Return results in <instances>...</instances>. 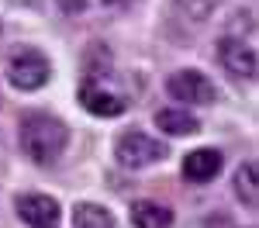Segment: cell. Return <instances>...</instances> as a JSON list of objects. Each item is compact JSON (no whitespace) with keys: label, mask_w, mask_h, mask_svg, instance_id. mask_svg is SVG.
<instances>
[{"label":"cell","mask_w":259,"mask_h":228,"mask_svg":"<svg viewBox=\"0 0 259 228\" xmlns=\"http://www.w3.org/2000/svg\"><path fill=\"white\" fill-rule=\"evenodd\" d=\"M49 76H52V66L38 49H21L7 62V83L14 90H38L49 83Z\"/></svg>","instance_id":"3957f363"},{"label":"cell","mask_w":259,"mask_h":228,"mask_svg":"<svg viewBox=\"0 0 259 228\" xmlns=\"http://www.w3.org/2000/svg\"><path fill=\"white\" fill-rule=\"evenodd\" d=\"M156 128L166 135H194V131H200V121L183 107H162V111H156Z\"/></svg>","instance_id":"9c48e42d"},{"label":"cell","mask_w":259,"mask_h":228,"mask_svg":"<svg viewBox=\"0 0 259 228\" xmlns=\"http://www.w3.org/2000/svg\"><path fill=\"white\" fill-rule=\"evenodd\" d=\"M18 142H21V152L38 166H52L66 152L69 145V128L66 121H59L56 114H24L21 118V128H18Z\"/></svg>","instance_id":"6da1fadb"},{"label":"cell","mask_w":259,"mask_h":228,"mask_svg":"<svg viewBox=\"0 0 259 228\" xmlns=\"http://www.w3.org/2000/svg\"><path fill=\"white\" fill-rule=\"evenodd\" d=\"M80 104L90 111V114H97V118H118V114H124L128 111V101L121 97V94H111L104 83H97V80H87L80 83Z\"/></svg>","instance_id":"52a82bcc"},{"label":"cell","mask_w":259,"mask_h":228,"mask_svg":"<svg viewBox=\"0 0 259 228\" xmlns=\"http://www.w3.org/2000/svg\"><path fill=\"white\" fill-rule=\"evenodd\" d=\"M173 7H177V14L183 21H190V24H204V21L214 14L218 0H173Z\"/></svg>","instance_id":"4fadbf2b"},{"label":"cell","mask_w":259,"mask_h":228,"mask_svg":"<svg viewBox=\"0 0 259 228\" xmlns=\"http://www.w3.org/2000/svg\"><path fill=\"white\" fill-rule=\"evenodd\" d=\"M11 4H18V7H38L41 0H11Z\"/></svg>","instance_id":"2e32d148"},{"label":"cell","mask_w":259,"mask_h":228,"mask_svg":"<svg viewBox=\"0 0 259 228\" xmlns=\"http://www.w3.org/2000/svg\"><path fill=\"white\" fill-rule=\"evenodd\" d=\"M166 94L183 104H214L218 101L214 83L207 80L200 69H180V73H173L166 80Z\"/></svg>","instance_id":"277c9868"},{"label":"cell","mask_w":259,"mask_h":228,"mask_svg":"<svg viewBox=\"0 0 259 228\" xmlns=\"http://www.w3.org/2000/svg\"><path fill=\"white\" fill-rule=\"evenodd\" d=\"M173 211L159 201H135L132 204V225L135 228H169Z\"/></svg>","instance_id":"30bf717a"},{"label":"cell","mask_w":259,"mask_h":228,"mask_svg":"<svg viewBox=\"0 0 259 228\" xmlns=\"http://www.w3.org/2000/svg\"><path fill=\"white\" fill-rule=\"evenodd\" d=\"M104 7H124V4H132V0H100Z\"/></svg>","instance_id":"9a60e30c"},{"label":"cell","mask_w":259,"mask_h":228,"mask_svg":"<svg viewBox=\"0 0 259 228\" xmlns=\"http://www.w3.org/2000/svg\"><path fill=\"white\" fill-rule=\"evenodd\" d=\"M73 228H114V214L104 204L83 201V204L73 207Z\"/></svg>","instance_id":"8fae6325"},{"label":"cell","mask_w":259,"mask_h":228,"mask_svg":"<svg viewBox=\"0 0 259 228\" xmlns=\"http://www.w3.org/2000/svg\"><path fill=\"white\" fill-rule=\"evenodd\" d=\"M235 197L245 207H259V184H256V163H242L235 169Z\"/></svg>","instance_id":"7c38bea8"},{"label":"cell","mask_w":259,"mask_h":228,"mask_svg":"<svg viewBox=\"0 0 259 228\" xmlns=\"http://www.w3.org/2000/svg\"><path fill=\"white\" fill-rule=\"evenodd\" d=\"M14 211L24 225L31 228H59V201L49 197V194H18L14 197Z\"/></svg>","instance_id":"5b68a950"},{"label":"cell","mask_w":259,"mask_h":228,"mask_svg":"<svg viewBox=\"0 0 259 228\" xmlns=\"http://www.w3.org/2000/svg\"><path fill=\"white\" fill-rule=\"evenodd\" d=\"M221 166H225V156H221L218 149H194V152H187L183 156V180H190V184H207V180H214L221 173Z\"/></svg>","instance_id":"ba28073f"},{"label":"cell","mask_w":259,"mask_h":228,"mask_svg":"<svg viewBox=\"0 0 259 228\" xmlns=\"http://www.w3.org/2000/svg\"><path fill=\"white\" fill-rule=\"evenodd\" d=\"M218 62L225 66V73H232L239 80H256V69H259L256 49L245 45L242 38H235V35L218 38Z\"/></svg>","instance_id":"8992f818"},{"label":"cell","mask_w":259,"mask_h":228,"mask_svg":"<svg viewBox=\"0 0 259 228\" xmlns=\"http://www.w3.org/2000/svg\"><path fill=\"white\" fill-rule=\"evenodd\" d=\"M62 14H83L87 11V0H56Z\"/></svg>","instance_id":"5bb4252c"},{"label":"cell","mask_w":259,"mask_h":228,"mask_svg":"<svg viewBox=\"0 0 259 228\" xmlns=\"http://www.w3.org/2000/svg\"><path fill=\"white\" fill-rule=\"evenodd\" d=\"M114 156H118V163L124 166V169H142V166L162 163L169 152H166V145H162L159 139H152V135H145L139 128H132V131L118 135Z\"/></svg>","instance_id":"7a4b0ae2"}]
</instances>
